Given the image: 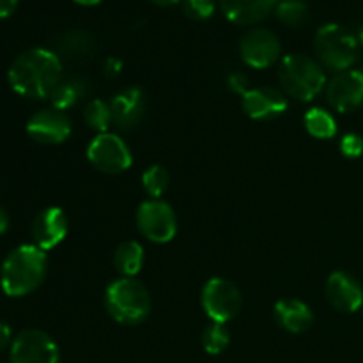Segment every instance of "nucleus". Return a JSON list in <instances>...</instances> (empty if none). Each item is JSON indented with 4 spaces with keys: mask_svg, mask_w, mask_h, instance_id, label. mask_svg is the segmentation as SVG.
Wrapping results in <instances>:
<instances>
[{
    "mask_svg": "<svg viewBox=\"0 0 363 363\" xmlns=\"http://www.w3.org/2000/svg\"><path fill=\"white\" fill-rule=\"evenodd\" d=\"M7 78L20 96L32 99L50 98L62 80V62L52 50L30 48L13 60Z\"/></svg>",
    "mask_w": 363,
    "mask_h": 363,
    "instance_id": "obj_1",
    "label": "nucleus"
},
{
    "mask_svg": "<svg viewBox=\"0 0 363 363\" xmlns=\"http://www.w3.org/2000/svg\"><path fill=\"white\" fill-rule=\"evenodd\" d=\"M48 269L45 250L35 245H21L14 248L0 269V286L7 296L20 298L30 294L43 284Z\"/></svg>",
    "mask_w": 363,
    "mask_h": 363,
    "instance_id": "obj_2",
    "label": "nucleus"
},
{
    "mask_svg": "<svg viewBox=\"0 0 363 363\" xmlns=\"http://www.w3.org/2000/svg\"><path fill=\"white\" fill-rule=\"evenodd\" d=\"M279 80L284 94L300 101H312L325 89L323 66L305 53H289L279 66Z\"/></svg>",
    "mask_w": 363,
    "mask_h": 363,
    "instance_id": "obj_3",
    "label": "nucleus"
},
{
    "mask_svg": "<svg viewBox=\"0 0 363 363\" xmlns=\"http://www.w3.org/2000/svg\"><path fill=\"white\" fill-rule=\"evenodd\" d=\"M105 307L121 325H140L151 312V294L137 279L121 277L106 287Z\"/></svg>",
    "mask_w": 363,
    "mask_h": 363,
    "instance_id": "obj_4",
    "label": "nucleus"
},
{
    "mask_svg": "<svg viewBox=\"0 0 363 363\" xmlns=\"http://www.w3.org/2000/svg\"><path fill=\"white\" fill-rule=\"evenodd\" d=\"M314 52L321 66L340 73L350 69L357 60L358 38L342 25L326 23L315 32Z\"/></svg>",
    "mask_w": 363,
    "mask_h": 363,
    "instance_id": "obj_5",
    "label": "nucleus"
},
{
    "mask_svg": "<svg viewBox=\"0 0 363 363\" xmlns=\"http://www.w3.org/2000/svg\"><path fill=\"white\" fill-rule=\"evenodd\" d=\"M206 315L215 323H223L236 318L241 311V291L230 280L215 277L206 282L201 296Z\"/></svg>",
    "mask_w": 363,
    "mask_h": 363,
    "instance_id": "obj_6",
    "label": "nucleus"
},
{
    "mask_svg": "<svg viewBox=\"0 0 363 363\" xmlns=\"http://www.w3.org/2000/svg\"><path fill=\"white\" fill-rule=\"evenodd\" d=\"M137 227L145 240L152 243H169L177 233V218L172 206L160 199L142 202L137 211Z\"/></svg>",
    "mask_w": 363,
    "mask_h": 363,
    "instance_id": "obj_7",
    "label": "nucleus"
},
{
    "mask_svg": "<svg viewBox=\"0 0 363 363\" xmlns=\"http://www.w3.org/2000/svg\"><path fill=\"white\" fill-rule=\"evenodd\" d=\"M87 160L103 174H121L131 167V151L116 133H98L87 147Z\"/></svg>",
    "mask_w": 363,
    "mask_h": 363,
    "instance_id": "obj_8",
    "label": "nucleus"
},
{
    "mask_svg": "<svg viewBox=\"0 0 363 363\" xmlns=\"http://www.w3.org/2000/svg\"><path fill=\"white\" fill-rule=\"evenodd\" d=\"M11 363H59V347L41 330H23L11 344Z\"/></svg>",
    "mask_w": 363,
    "mask_h": 363,
    "instance_id": "obj_9",
    "label": "nucleus"
},
{
    "mask_svg": "<svg viewBox=\"0 0 363 363\" xmlns=\"http://www.w3.org/2000/svg\"><path fill=\"white\" fill-rule=\"evenodd\" d=\"M280 52L282 46L279 35L269 28H252L245 32L240 41L241 59L255 69L273 66L280 59Z\"/></svg>",
    "mask_w": 363,
    "mask_h": 363,
    "instance_id": "obj_10",
    "label": "nucleus"
},
{
    "mask_svg": "<svg viewBox=\"0 0 363 363\" xmlns=\"http://www.w3.org/2000/svg\"><path fill=\"white\" fill-rule=\"evenodd\" d=\"M326 99L337 112H353L363 103V73L346 69L337 73L326 85Z\"/></svg>",
    "mask_w": 363,
    "mask_h": 363,
    "instance_id": "obj_11",
    "label": "nucleus"
},
{
    "mask_svg": "<svg viewBox=\"0 0 363 363\" xmlns=\"http://www.w3.org/2000/svg\"><path fill=\"white\" fill-rule=\"evenodd\" d=\"M27 133L34 142L43 145L62 144L71 135V121L66 112L57 108L39 110L28 119Z\"/></svg>",
    "mask_w": 363,
    "mask_h": 363,
    "instance_id": "obj_12",
    "label": "nucleus"
},
{
    "mask_svg": "<svg viewBox=\"0 0 363 363\" xmlns=\"http://www.w3.org/2000/svg\"><path fill=\"white\" fill-rule=\"evenodd\" d=\"M326 298L335 311L353 314L363 307V289L347 272H333L326 280Z\"/></svg>",
    "mask_w": 363,
    "mask_h": 363,
    "instance_id": "obj_13",
    "label": "nucleus"
},
{
    "mask_svg": "<svg viewBox=\"0 0 363 363\" xmlns=\"http://www.w3.org/2000/svg\"><path fill=\"white\" fill-rule=\"evenodd\" d=\"M241 106L250 119L268 121L286 112L287 98L275 87H254L243 96Z\"/></svg>",
    "mask_w": 363,
    "mask_h": 363,
    "instance_id": "obj_14",
    "label": "nucleus"
},
{
    "mask_svg": "<svg viewBox=\"0 0 363 363\" xmlns=\"http://www.w3.org/2000/svg\"><path fill=\"white\" fill-rule=\"evenodd\" d=\"M67 223L66 213L60 208H46L38 213V216L32 222V238H34L35 247L41 250H52L57 245L64 241L67 236Z\"/></svg>",
    "mask_w": 363,
    "mask_h": 363,
    "instance_id": "obj_15",
    "label": "nucleus"
},
{
    "mask_svg": "<svg viewBox=\"0 0 363 363\" xmlns=\"http://www.w3.org/2000/svg\"><path fill=\"white\" fill-rule=\"evenodd\" d=\"M112 123L121 130H131L145 113V96L142 89L126 87L110 99Z\"/></svg>",
    "mask_w": 363,
    "mask_h": 363,
    "instance_id": "obj_16",
    "label": "nucleus"
},
{
    "mask_svg": "<svg viewBox=\"0 0 363 363\" xmlns=\"http://www.w3.org/2000/svg\"><path fill=\"white\" fill-rule=\"evenodd\" d=\"M275 0H220L222 13L227 20L238 25L261 23L275 11Z\"/></svg>",
    "mask_w": 363,
    "mask_h": 363,
    "instance_id": "obj_17",
    "label": "nucleus"
},
{
    "mask_svg": "<svg viewBox=\"0 0 363 363\" xmlns=\"http://www.w3.org/2000/svg\"><path fill=\"white\" fill-rule=\"evenodd\" d=\"M275 321L289 333H303L314 325V314L305 301L286 298L275 305Z\"/></svg>",
    "mask_w": 363,
    "mask_h": 363,
    "instance_id": "obj_18",
    "label": "nucleus"
},
{
    "mask_svg": "<svg viewBox=\"0 0 363 363\" xmlns=\"http://www.w3.org/2000/svg\"><path fill=\"white\" fill-rule=\"evenodd\" d=\"M96 50V39L92 38L91 32L80 30H67L57 39V55H62L66 59L73 60H84L92 57Z\"/></svg>",
    "mask_w": 363,
    "mask_h": 363,
    "instance_id": "obj_19",
    "label": "nucleus"
},
{
    "mask_svg": "<svg viewBox=\"0 0 363 363\" xmlns=\"http://www.w3.org/2000/svg\"><path fill=\"white\" fill-rule=\"evenodd\" d=\"M113 266L123 277L133 279L144 266V248L137 241H123L113 254Z\"/></svg>",
    "mask_w": 363,
    "mask_h": 363,
    "instance_id": "obj_20",
    "label": "nucleus"
},
{
    "mask_svg": "<svg viewBox=\"0 0 363 363\" xmlns=\"http://www.w3.org/2000/svg\"><path fill=\"white\" fill-rule=\"evenodd\" d=\"M85 94H87V82L80 77H69L59 82V85L50 94V99H52L53 108L64 112V110L77 105Z\"/></svg>",
    "mask_w": 363,
    "mask_h": 363,
    "instance_id": "obj_21",
    "label": "nucleus"
},
{
    "mask_svg": "<svg viewBox=\"0 0 363 363\" xmlns=\"http://www.w3.org/2000/svg\"><path fill=\"white\" fill-rule=\"evenodd\" d=\"M305 128L308 133L321 140H328L337 135V123L330 112L325 108H311L305 113Z\"/></svg>",
    "mask_w": 363,
    "mask_h": 363,
    "instance_id": "obj_22",
    "label": "nucleus"
},
{
    "mask_svg": "<svg viewBox=\"0 0 363 363\" xmlns=\"http://www.w3.org/2000/svg\"><path fill=\"white\" fill-rule=\"evenodd\" d=\"M275 14L284 25L289 27H301L307 23L308 16H311V9H308L307 2L303 0H284L275 6Z\"/></svg>",
    "mask_w": 363,
    "mask_h": 363,
    "instance_id": "obj_23",
    "label": "nucleus"
},
{
    "mask_svg": "<svg viewBox=\"0 0 363 363\" xmlns=\"http://www.w3.org/2000/svg\"><path fill=\"white\" fill-rule=\"evenodd\" d=\"M84 119L91 130L98 131V133H106L110 124H112L110 103L103 101V99H92V101H89L84 110Z\"/></svg>",
    "mask_w": 363,
    "mask_h": 363,
    "instance_id": "obj_24",
    "label": "nucleus"
},
{
    "mask_svg": "<svg viewBox=\"0 0 363 363\" xmlns=\"http://www.w3.org/2000/svg\"><path fill=\"white\" fill-rule=\"evenodd\" d=\"M230 333L223 323L211 321L202 332V347L209 354H220L229 347Z\"/></svg>",
    "mask_w": 363,
    "mask_h": 363,
    "instance_id": "obj_25",
    "label": "nucleus"
},
{
    "mask_svg": "<svg viewBox=\"0 0 363 363\" xmlns=\"http://www.w3.org/2000/svg\"><path fill=\"white\" fill-rule=\"evenodd\" d=\"M170 176L162 165H152L142 176V186L151 199H160L167 191Z\"/></svg>",
    "mask_w": 363,
    "mask_h": 363,
    "instance_id": "obj_26",
    "label": "nucleus"
},
{
    "mask_svg": "<svg viewBox=\"0 0 363 363\" xmlns=\"http://www.w3.org/2000/svg\"><path fill=\"white\" fill-rule=\"evenodd\" d=\"M215 0H183V11L191 20H208L215 13Z\"/></svg>",
    "mask_w": 363,
    "mask_h": 363,
    "instance_id": "obj_27",
    "label": "nucleus"
},
{
    "mask_svg": "<svg viewBox=\"0 0 363 363\" xmlns=\"http://www.w3.org/2000/svg\"><path fill=\"white\" fill-rule=\"evenodd\" d=\"M340 152L346 158H360L363 155V137L358 133L344 135L340 140Z\"/></svg>",
    "mask_w": 363,
    "mask_h": 363,
    "instance_id": "obj_28",
    "label": "nucleus"
},
{
    "mask_svg": "<svg viewBox=\"0 0 363 363\" xmlns=\"http://www.w3.org/2000/svg\"><path fill=\"white\" fill-rule=\"evenodd\" d=\"M227 84H229L230 91L236 92V94L245 96L248 91H250V85H248V84H250V82H248L247 74L240 73V71H238V73L230 74L229 80H227Z\"/></svg>",
    "mask_w": 363,
    "mask_h": 363,
    "instance_id": "obj_29",
    "label": "nucleus"
},
{
    "mask_svg": "<svg viewBox=\"0 0 363 363\" xmlns=\"http://www.w3.org/2000/svg\"><path fill=\"white\" fill-rule=\"evenodd\" d=\"M121 69H123V64H121L119 59H108L105 64V74L108 78H113L117 77V74L121 73Z\"/></svg>",
    "mask_w": 363,
    "mask_h": 363,
    "instance_id": "obj_30",
    "label": "nucleus"
},
{
    "mask_svg": "<svg viewBox=\"0 0 363 363\" xmlns=\"http://www.w3.org/2000/svg\"><path fill=\"white\" fill-rule=\"evenodd\" d=\"M20 0H0V18H7L14 13Z\"/></svg>",
    "mask_w": 363,
    "mask_h": 363,
    "instance_id": "obj_31",
    "label": "nucleus"
},
{
    "mask_svg": "<svg viewBox=\"0 0 363 363\" xmlns=\"http://www.w3.org/2000/svg\"><path fill=\"white\" fill-rule=\"evenodd\" d=\"M11 342V328L6 323H0V351L6 350Z\"/></svg>",
    "mask_w": 363,
    "mask_h": 363,
    "instance_id": "obj_32",
    "label": "nucleus"
},
{
    "mask_svg": "<svg viewBox=\"0 0 363 363\" xmlns=\"http://www.w3.org/2000/svg\"><path fill=\"white\" fill-rule=\"evenodd\" d=\"M9 229V215L6 213V209L0 208V234H4Z\"/></svg>",
    "mask_w": 363,
    "mask_h": 363,
    "instance_id": "obj_33",
    "label": "nucleus"
},
{
    "mask_svg": "<svg viewBox=\"0 0 363 363\" xmlns=\"http://www.w3.org/2000/svg\"><path fill=\"white\" fill-rule=\"evenodd\" d=\"M152 4H156V6H162V7H167V6H174V4L181 2V0H151Z\"/></svg>",
    "mask_w": 363,
    "mask_h": 363,
    "instance_id": "obj_34",
    "label": "nucleus"
},
{
    "mask_svg": "<svg viewBox=\"0 0 363 363\" xmlns=\"http://www.w3.org/2000/svg\"><path fill=\"white\" fill-rule=\"evenodd\" d=\"M73 2L80 4V6H98L101 0H73Z\"/></svg>",
    "mask_w": 363,
    "mask_h": 363,
    "instance_id": "obj_35",
    "label": "nucleus"
},
{
    "mask_svg": "<svg viewBox=\"0 0 363 363\" xmlns=\"http://www.w3.org/2000/svg\"><path fill=\"white\" fill-rule=\"evenodd\" d=\"M358 43H362L363 45V25L360 27V30H358Z\"/></svg>",
    "mask_w": 363,
    "mask_h": 363,
    "instance_id": "obj_36",
    "label": "nucleus"
},
{
    "mask_svg": "<svg viewBox=\"0 0 363 363\" xmlns=\"http://www.w3.org/2000/svg\"><path fill=\"white\" fill-rule=\"evenodd\" d=\"M275 2H277V4H279V2H284V0H275Z\"/></svg>",
    "mask_w": 363,
    "mask_h": 363,
    "instance_id": "obj_37",
    "label": "nucleus"
}]
</instances>
